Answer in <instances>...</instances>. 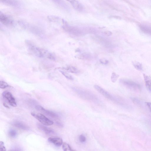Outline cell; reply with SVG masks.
Here are the masks:
<instances>
[{"instance_id":"obj_10","label":"cell","mask_w":151,"mask_h":151,"mask_svg":"<svg viewBox=\"0 0 151 151\" xmlns=\"http://www.w3.org/2000/svg\"><path fill=\"white\" fill-rule=\"evenodd\" d=\"M37 128L41 131L47 135H53L55 134V132L52 129L47 127L40 124H37Z\"/></svg>"},{"instance_id":"obj_7","label":"cell","mask_w":151,"mask_h":151,"mask_svg":"<svg viewBox=\"0 0 151 151\" xmlns=\"http://www.w3.org/2000/svg\"><path fill=\"white\" fill-rule=\"evenodd\" d=\"M2 95L8 101L11 106L14 107L17 106L15 99L11 93L7 91H5L3 92Z\"/></svg>"},{"instance_id":"obj_26","label":"cell","mask_w":151,"mask_h":151,"mask_svg":"<svg viewBox=\"0 0 151 151\" xmlns=\"http://www.w3.org/2000/svg\"><path fill=\"white\" fill-rule=\"evenodd\" d=\"M47 18L49 21H55L58 20L59 19V17L54 16H48Z\"/></svg>"},{"instance_id":"obj_3","label":"cell","mask_w":151,"mask_h":151,"mask_svg":"<svg viewBox=\"0 0 151 151\" xmlns=\"http://www.w3.org/2000/svg\"><path fill=\"white\" fill-rule=\"evenodd\" d=\"M94 87L99 93L107 99L116 103L122 104L120 99L111 94L99 86L95 85H94Z\"/></svg>"},{"instance_id":"obj_13","label":"cell","mask_w":151,"mask_h":151,"mask_svg":"<svg viewBox=\"0 0 151 151\" xmlns=\"http://www.w3.org/2000/svg\"><path fill=\"white\" fill-rule=\"evenodd\" d=\"M139 27L142 32L151 36V25L141 24L139 25Z\"/></svg>"},{"instance_id":"obj_5","label":"cell","mask_w":151,"mask_h":151,"mask_svg":"<svg viewBox=\"0 0 151 151\" xmlns=\"http://www.w3.org/2000/svg\"><path fill=\"white\" fill-rule=\"evenodd\" d=\"M63 28L67 32L76 36H80L84 34L83 31L77 27L70 26L64 20H63Z\"/></svg>"},{"instance_id":"obj_32","label":"cell","mask_w":151,"mask_h":151,"mask_svg":"<svg viewBox=\"0 0 151 151\" xmlns=\"http://www.w3.org/2000/svg\"><path fill=\"white\" fill-rule=\"evenodd\" d=\"M146 104L150 111L151 112V102H146Z\"/></svg>"},{"instance_id":"obj_15","label":"cell","mask_w":151,"mask_h":151,"mask_svg":"<svg viewBox=\"0 0 151 151\" xmlns=\"http://www.w3.org/2000/svg\"><path fill=\"white\" fill-rule=\"evenodd\" d=\"M12 124L14 126L23 130H28L29 127L25 124L19 121H15L12 122Z\"/></svg>"},{"instance_id":"obj_1","label":"cell","mask_w":151,"mask_h":151,"mask_svg":"<svg viewBox=\"0 0 151 151\" xmlns=\"http://www.w3.org/2000/svg\"><path fill=\"white\" fill-rule=\"evenodd\" d=\"M72 89L74 91L81 99L96 103H100L99 99L92 92L77 87H73Z\"/></svg>"},{"instance_id":"obj_24","label":"cell","mask_w":151,"mask_h":151,"mask_svg":"<svg viewBox=\"0 0 151 151\" xmlns=\"http://www.w3.org/2000/svg\"><path fill=\"white\" fill-rule=\"evenodd\" d=\"M60 71L67 79L71 80L73 79V77L67 73L62 70Z\"/></svg>"},{"instance_id":"obj_34","label":"cell","mask_w":151,"mask_h":151,"mask_svg":"<svg viewBox=\"0 0 151 151\" xmlns=\"http://www.w3.org/2000/svg\"><path fill=\"white\" fill-rule=\"evenodd\" d=\"M3 105L4 107L7 108L9 109L10 108L9 106L5 103H3Z\"/></svg>"},{"instance_id":"obj_11","label":"cell","mask_w":151,"mask_h":151,"mask_svg":"<svg viewBox=\"0 0 151 151\" xmlns=\"http://www.w3.org/2000/svg\"><path fill=\"white\" fill-rule=\"evenodd\" d=\"M95 40L99 43L105 47H109L111 46V44L108 40L101 36H96Z\"/></svg>"},{"instance_id":"obj_18","label":"cell","mask_w":151,"mask_h":151,"mask_svg":"<svg viewBox=\"0 0 151 151\" xmlns=\"http://www.w3.org/2000/svg\"><path fill=\"white\" fill-rule=\"evenodd\" d=\"M78 57L81 60H90L92 58V56L89 53H83L79 55Z\"/></svg>"},{"instance_id":"obj_17","label":"cell","mask_w":151,"mask_h":151,"mask_svg":"<svg viewBox=\"0 0 151 151\" xmlns=\"http://www.w3.org/2000/svg\"><path fill=\"white\" fill-rule=\"evenodd\" d=\"M0 2L4 4L12 6H16L19 3L16 0H0Z\"/></svg>"},{"instance_id":"obj_19","label":"cell","mask_w":151,"mask_h":151,"mask_svg":"<svg viewBox=\"0 0 151 151\" xmlns=\"http://www.w3.org/2000/svg\"><path fill=\"white\" fill-rule=\"evenodd\" d=\"M64 68L65 70L72 73H77L79 72L78 69L72 66H68Z\"/></svg>"},{"instance_id":"obj_12","label":"cell","mask_w":151,"mask_h":151,"mask_svg":"<svg viewBox=\"0 0 151 151\" xmlns=\"http://www.w3.org/2000/svg\"><path fill=\"white\" fill-rule=\"evenodd\" d=\"M70 2L73 7L76 10L81 11L83 9L84 7L83 5L76 0H66Z\"/></svg>"},{"instance_id":"obj_31","label":"cell","mask_w":151,"mask_h":151,"mask_svg":"<svg viewBox=\"0 0 151 151\" xmlns=\"http://www.w3.org/2000/svg\"><path fill=\"white\" fill-rule=\"evenodd\" d=\"M104 33L105 35L107 36H110L112 34V32L111 31H104Z\"/></svg>"},{"instance_id":"obj_23","label":"cell","mask_w":151,"mask_h":151,"mask_svg":"<svg viewBox=\"0 0 151 151\" xmlns=\"http://www.w3.org/2000/svg\"><path fill=\"white\" fill-rule=\"evenodd\" d=\"M119 75L115 72H113L111 74V79L113 83H115L119 77Z\"/></svg>"},{"instance_id":"obj_21","label":"cell","mask_w":151,"mask_h":151,"mask_svg":"<svg viewBox=\"0 0 151 151\" xmlns=\"http://www.w3.org/2000/svg\"><path fill=\"white\" fill-rule=\"evenodd\" d=\"M62 148L63 150L64 151H71L74 150L72 149L68 144L65 142L63 144Z\"/></svg>"},{"instance_id":"obj_25","label":"cell","mask_w":151,"mask_h":151,"mask_svg":"<svg viewBox=\"0 0 151 151\" xmlns=\"http://www.w3.org/2000/svg\"><path fill=\"white\" fill-rule=\"evenodd\" d=\"M9 86V85L6 82L3 81H1L0 82V88L4 89Z\"/></svg>"},{"instance_id":"obj_2","label":"cell","mask_w":151,"mask_h":151,"mask_svg":"<svg viewBox=\"0 0 151 151\" xmlns=\"http://www.w3.org/2000/svg\"><path fill=\"white\" fill-rule=\"evenodd\" d=\"M29 49L35 55L41 57H46L51 60H55L54 55L45 50L36 47L31 43H27Z\"/></svg>"},{"instance_id":"obj_27","label":"cell","mask_w":151,"mask_h":151,"mask_svg":"<svg viewBox=\"0 0 151 151\" xmlns=\"http://www.w3.org/2000/svg\"><path fill=\"white\" fill-rule=\"evenodd\" d=\"M79 139L80 142L83 143L86 141V138L84 135L81 134L79 136Z\"/></svg>"},{"instance_id":"obj_14","label":"cell","mask_w":151,"mask_h":151,"mask_svg":"<svg viewBox=\"0 0 151 151\" xmlns=\"http://www.w3.org/2000/svg\"><path fill=\"white\" fill-rule=\"evenodd\" d=\"M48 141L57 146L62 145L63 141L62 138L58 137H50L48 139Z\"/></svg>"},{"instance_id":"obj_20","label":"cell","mask_w":151,"mask_h":151,"mask_svg":"<svg viewBox=\"0 0 151 151\" xmlns=\"http://www.w3.org/2000/svg\"><path fill=\"white\" fill-rule=\"evenodd\" d=\"M132 63L134 67L137 70L139 71L142 70V66L141 63L137 61H134L132 62Z\"/></svg>"},{"instance_id":"obj_9","label":"cell","mask_w":151,"mask_h":151,"mask_svg":"<svg viewBox=\"0 0 151 151\" xmlns=\"http://www.w3.org/2000/svg\"><path fill=\"white\" fill-rule=\"evenodd\" d=\"M0 21L4 25L9 26L13 24V21L12 19L9 16L0 12Z\"/></svg>"},{"instance_id":"obj_6","label":"cell","mask_w":151,"mask_h":151,"mask_svg":"<svg viewBox=\"0 0 151 151\" xmlns=\"http://www.w3.org/2000/svg\"><path fill=\"white\" fill-rule=\"evenodd\" d=\"M31 114L43 125L49 126L53 124V122L52 121L47 118L42 114L32 112Z\"/></svg>"},{"instance_id":"obj_16","label":"cell","mask_w":151,"mask_h":151,"mask_svg":"<svg viewBox=\"0 0 151 151\" xmlns=\"http://www.w3.org/2000/svg\"><path fill=\"white\" fill-rule=\"evenodd\" d=\"M143 75L146 87L151 93V78L150 76L145 74Z\"/></svg>"},{"instance_id":"obj_28","label":"cell","mask_w":151,"mask_h":151,"mask_svg":"<svg viewBox=\"0 0 151 151\" xmlns=\"http://www.w3.org/2000/svg\"><path fill=\"white\" fill-rule=\"evenodd\" d=\"M0 149L1 151L6 150V148L4 146V143L3 141H1L0 142Z\"/></svg>"},{"instance_id":"obj_30","label":"cell","mask_w":151,"mask_h":151,"mask_svg":"<svg viewBox=\"0 0 151 151\" xmlns=\"http://www.w3.org/2000/svg\"><path fill=\"white\" fill-rule=\"evenodd\" d=\"M54 2L56 3L57 4H58L59 5H60L61 6H63V5H64V2L62 0H52Z\"/></svg>"},{"instance_id":"obj_8","label":"cell","mask_w":151,"mask_h":151,"mask_svg":"<svg viewBox=\"0 0 151 151\" xmlns=\"http://www.w3.org/2000/svg\"><path fill=\"white\" fill-rule=\"evenodd\" d=\"M35 108L37 110L53 118L58 119L59 118V116L58 114L53 112L45 109L40 105H37L35 106Z\"/></svg>"},{"instance_id":"obj_29","label":"cell","mask_w":151,"mask_h":151,"mask_svg":"<svg viewBox=\"0 0 151 151\" xmlns=\"http://www.w3.org/2000/svg\"><path fill=\"white\" fill-rule=\"evenodd\" d=\"M99 61L101 63L104 65L107 64L109 63L108 60L105 58H102L100 59Z\"/></svg>"},{"instance_id":"obj_22","label":"cell","mask_w":151,"mask_h":151,"mask_svg":"<svg viewBox=\"0 0 151 151\" xmlns=\"http://www.w3.org/2000/svg\"><path fill=\"white\" fill-rule=\"evenodd\" d=\"M9 136L11 137L14 138L16 137L17 134V132L13 129H10L8 132Z\"/></svg>"},{"instance_id":"obj_4","label":"cell","mask_w":151,"mask_h":151,"mask_svg":"<svg viewBox=\"0 0 151 151\" xmlns=\"http://www.w3.org/2000/svg\"><path fill=\"white\" fill-rule=\"evenodd\" d=\"M120 83L126 88L136 91L141 90L140 86L137 83L128 79L121 78L119 80Z\"/></svg>"},{"instance_id":"obj_33","label":"cell","mask_w":151,"mask_h":151,"mask_svg":"<svg viewBox=\"0 0 151 151\" xmlns=\"http://www.w3.org/2000/svg\"><path fill=\"white\" fill-rule=\"evenodd\" d=\"M56 125L58 126L59 127H63V124L61 123V122H56Z\"/></svg>"}]
</instances>
